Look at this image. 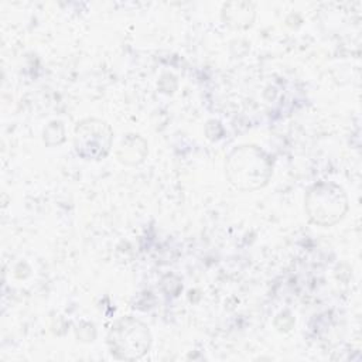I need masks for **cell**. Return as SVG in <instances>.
I'll use <instances>...</instances> for the list:
<instances>
[{
    "instance_id": "obj_2",
    "label": "cell",
    "mask_w": 362,
    "mask_h": 362,
    "mask_svg": "<svg viewBox=\"0 0 362 362\" xmlns=\"http://www.w3.org/2000/svg\"><path fill=\"white\" fill-rule=\"evenodd\" d=\"M346 209V194L334 182H318L305 195V212L315 225L331 226L344 218Z\"/></svg>"
},
{
    "instance_id": "obj_1",
    "label": "cell",
    "mask_w": 362,
    "mask_h": 362,
    "mask_svg": "<svg viewBox=\"0 0 362 362\" xmlns=\"http://www.w3.org/2000/svg\"><path fill=\"white\" fill-rule=\"evenodd\" d=\"M272 173L270 157L253 144L233 148L226 158V177L235 188L242 191H252L266 185Z\"/></svg>"
},
{
    "instance_id": "obj_4",
    "label": "cell",
    "mask_w": 362,
    "mask_h": 362,
    "mask_svg": "<svg viewBox=\"0 0 362 362\" xmlns=\"http://www.w3.org/2000/svg\"><path fill=\"white\" fill-rule=\"evenodd\" d=\"M74 144L82 158L100 160L110 151L112 129L100 119H83L75 127Z\"/></svg>"
},
{
    "instance_id": "obj_5",
    "label": "cell",
    "mask_w": 362,
    "mask_h": 362,
    "mask_svg": "<svg viewBox=\"0 0 362 362\" xmlns=\"http://www.w3.org/2000/svg\"><path fill=\"white\" fill-rule=\"evenodd\" d=\"M225 21L236 28L247 27L255 18V8L250 3H228L223 7Z\"/></svg>"
},
{
    "instance_id": "obj_3",
    "label": "cell",
    "mask_w": 362,
    "mask_h": 362,
    "mask_svg": "<svg viewBox=\"0 0 362 362\" xmlns=\"http://www.w3.org/2000/svg\"><path fill=\"white\" fill-rule=\"evenodd\" d=\"M150 344L151 335L148 328L133 317L117 320L107 334L110 354L119 359H139L148 351Z\"/></svg>"
}]
</instances>
